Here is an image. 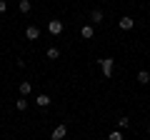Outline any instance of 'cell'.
<instances>
[{"instance_id":"cell-1","label":"cell","mask_w":150,"mask_h":140,"mask_svg":"<svg viewBox=\"0 0 150 140\" xmlns=\"http://www.w3.org/2000/svg\"><path fill=\"white\" fill-rule=\"evenodd\" d=\"M100 68H103V75L110 78L112 70H115V60H112V58H103V60H100Z\"/></svg>"},{"instance_id":"cell-2","label":"cell","mask_w":150,"mask_h":140,"mask_svg":"<svg viewBox=\"0 0 150 140\" xmlns=\"http://www.w3.org/2000/svg\"><path fill=\"white\" fill-rule=\"evenodd\" d=\"M63 23H60V20H50L48 23V30H50V35H60V33H63Z\"/></svg>"},{"instance_id":"cell-3","label":"cell","mask_w":150,"mask_h":140,"mask_svg":"<svg viewBox=\"0 0 150 140\" xmlns=\"http://www.w3.org/2000/svg\"><path fill=\"white\" fill-rule=\"evenodd\" d=\"M25 38H28V40H38V38H40L38 25H28V28H25Z\"/></svg>"},{"instance_id":"cell-4","label":"cell","mask_w":150,"mask_h":140,"mask_svg":"<svg viewBox=\"0 0 150 140\" xmlns=\"http://www.w3.org/2000/svg\"><path fill=\"white\" fill-rule=\"evenodd\" d=\"M65 135H68V125H58V128L53 130V135H50V138H53V140H63Z\"/></svg>"},{"instance_id":"cell-5","label":"cell","mask_w":150,"mask_h":140,"mask_svg":"<svg viewBox=\"0 0 150 140\" xmlns=\"http://www.w3.org/2000/svg\"><path fill=\"white\" fill-rule=\"evenodd\" d=\"M35 105H38V108H48V105H50V95H45V93H40V95L35 98Z\"/></svg>"},{"instance_id":"cell-6","label":"cell","mask_w":150,"mask_h":140,"mask_svg":"<svg viewBox=\"0 0 150 140\" xmlns=\"http://www.w3.org/2000/svg\"><path fill=\"white\" fill-rule=\"evenodd\" d=\"M120 28H123V30H133V28H135V20H133L130 15L120 18Z\"/></svg>"},{"instance_id":"cell-7","label":"cell","mask_w":150,"mask_h":140,"mask_svg":"<svg viewBox=\"0 0 150 140\" xmlns=\"http://www.w3.org/2000/svg\"><path fill=\"white\" fill-rule=\"evenodd\" d=\"M138 83H140V85H150V73H148V70H140V73H138Z\"/></svg>"},{"instance_id":"cell-8","label":"cell","mask_w":150,"mask_h":140,"mask_svg":"<svg viewBox=\"0 0 150 140\" xmlns=\"http://www.w3.org/2000/svg\"><path fill=\"white\" fill-rule=\"evenodd\" d=\"M80 35H83V38H85V40H90L93 35H95V30H93V25H85V28H83V30H80Z\"/></svg>"},{"instance_id":"cell-9","label":"cell","mask_w":150,"mask_h":140,"mask_svg":"<svg viewBox=\"0 0 150 140\" xmlns=\"http://www.w3.org/2000/svg\"><path fill=\"white\" fill-rule=\"evenodd\" d=\"M18 8H20V13H30L33 3H30V0H20V3H18Z\"/></svg>"},{"instance_id":"cell-10","label":"cell","mask_w":150,"mask_h":140,"mask_svg":"<svg viewBox=\"0 0 150 140\" xmlns=\"http://www.w3.org/2000/svg\"><path fill=\"white\" fill-rule=\"evenodd\" d=\"M30 90H33V85H30L28 80H23V83H20V95H30Z\"/></svg>"},{"instance_id":"cell-11","label":"cell","mask_w":150,"mask_h":140,"mask_svg":"<svg viewBox=\"0 0 150 140\" xmlns=\"http://www.w3.org/2000/svg\"><path fill=\"white\" fill-rule=\"evenodd\" d=\"M90 20L95 23V25H98V23H103V10H93L90 13Z\"/></svg>"},{"instance_id":"cell-12","label":"cell","mask_w":150,"mask_h":140,"mask_svg":"<svg viewBox=\"0 0 150 140\" xmlns=\"http://www.w3.org/2000/svg\"><path fill=\"white\" fill-rule=\"evenodd\" d=\"M48 58H50V60H58V58H60V50H58V48H48Z\"/></svg>"},{"instance_id":"cell-13","label":"cell","mask_w":150,"mask_h":140,"mask_svg":"<svg viewBox=\"0 0 150 140\" xmlns=\"http://www.w3.org/2000/svg\"><path fill=\"white\" fill-rule=\"evenodd\" d=\"M15 108L20 110V113H23V110H28V100H23V98H20V100H15Z\"/></svg>"},{"instance_id":"cell-14","label":"cell","mask_w":150,"mask_h":140,"mask_svg":"<svg viewBox=\"0 0 150 140\" xmlns=\"http://www.w3.org/2000/svg\"><path fill=\"white\" fill-rule=\"evenodd\" d=\"M108 140H123V135H120V130H112V133L108 135Z\"/></svg>"},{"instance_id":"cell-15","label":"cell","mask_w":150,"mask_h":140,"mask_svg":"<svg viewBox=\"0 0 150 140\" xmlns=\"http://www.w3.org/2000/svg\"><path fill=\"white\" fill-rule=\"evenodd\" d=\"M118 128H130V118H120L118 120Z\"/></svg>"},{"instance_id":"cell-16","label":"cell","mask_w":150,"mask_h":140,"mask_svg":"<svg viewBox=\"0 0 150 140\" xmlns=\"http://www.w3.org/2000/svg\"><path fill=\"white\" fill-rule=\"evenodd\" d=\"M8 10V3H5V0H0V13H5Z\"/></svg>"},{"instance_id":"cell-17","label":"cell","mask_w":150,"mask_h":140,"mask_svg":"<svg viewBox=\"0 0 150 140\" xmlns=\"http://www.w3.org/2000/svg\"><path fill=\"white\" fill-rule=\"evenodd\" d=\"M148 133H150V125H148Z\"/></svg>"}]
</instances>
